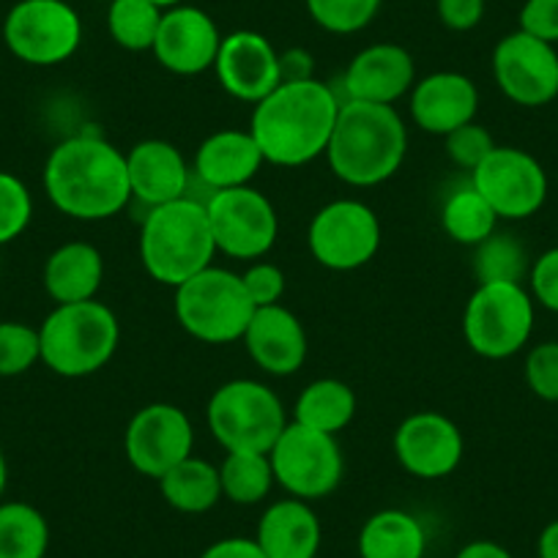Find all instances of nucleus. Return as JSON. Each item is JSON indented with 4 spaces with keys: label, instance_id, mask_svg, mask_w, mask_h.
I'll return each instance as SVG.
<instances>
[{
    "label": "nucleus",
    "instance_id": "obj_47",
    "mask_svg": "<svg viewBox=\"0 0 558 558\" xmlns=\"http://www.w3.org/2000/svg\"><path fill=\"white\" fill-rule=\"evenodd\" d=\"M7 482H9V465L3 452H0V498H3V490H7Z\"/></svg>",
    "mask_w": 558,
    "mask_h": 558
},
{
    "label": "nucleus",
    "instance_id": "obj_30",
    "mask_svg": "<svg viewBox=\"0 0 558 558\" xmlns=\"http://www.w3.org/2000/svg\"><path fill=\"white\" fill-rule=\"evenodd\" d=\"M50 525L25 501L0 504V558H45Z\"/></svg>",
    "mask_w": 558,
    "mask_h": 558
},
{
    "label": "nucleus",
    "instance_id": "obj_5",
    "mask_svg": "<svg viewBox=\"0 0 558 558\" xmlns=\"http://www.w3.org/2000/svg\"><path fill=\"white\" fill-rule=\"evenodd\" d=\"M41 362L61 378H88L107 367L121 342V324L105 302L56 304L39 326Z\"/></svg>",
    "mask_w": 558,
    "mask_h": 558
},
{
    "label": "nucleus",
    "instance_id": "obj_39",
    "mask_svg": "<svg viewBox=\"0 0 558 558\" xmlns=\"http://www.w3.org/2000/svg\"><path fill=\"white\" fill-rule=\"evenodd\" d=\"M241 282H244L255 310L271 307V304H279L282 296H286V271H282L277 263L255 260L244 274H241Z\"/></svg>",
    "mask_w": 558,
    "mask_h": 558
},
{
    "label": "nucleus",
    "instance_id": "obj_41",
    "mask_svg": "<svg viewBox=\"0 0 558 558\" xmlns=\"http://www.w3.org/2000/svg\"><path fill=\"white\" fill-rule=\"evenodd\" d=\"M518 31L547 45H558V0H525Z\"/></svg>",
    "mask_w": 558,
    "mask_h": 558
},
{
    "label": "nucleus",
    "instance_id": "obj_12",
    "mask_svg": "<svg viewBox=\"0 0 558 558\" xmlns=\"http://www.w3.org/2000/svg\"><path fill=\"white\" fill-rule=\"evenodd\" d=\"M206 214L217 252L233 260L255 263L277 244V208L255 186L214 192L206 201Z\"/></svg>",
    "mask_w": 558,
    "mask_h": 558
},
{
    "label": "nucleus",
    "instance_id": "obj_32",
    "mask_svg": "<svg viewBox=\"0 0 558 558\" xmlns=\"http://www.w3.org/2000/svg\"><path fill=\"white\" fill-rule=\"evenodd\" d=\"M162 14V9L148 3V0H112L110 9H107V31L121 50H154Z\"/></svg>",
    "mask_w": 558,
    "mask_h": 558
},
{
    "label": "nucleus",
    "instance_id": "obj_7",
    "mask_svg": "<svg viewBox=\"0 0 558 558\" xmlns=\"http://www.w3.org/2000/svg\"><path fill=\"white\" fill-rule=\"evenodd\" d=\"M206 422L225 452L268 454L288 427V413L277 391L266 384L235 378L214 391Z\"/></svg>",
    "mask_w": 558,
    "mask_h": 558
},
{
    "label": "nucleus",
    "instance_id": "obj_31",
    "mask_svg": "<svg viewBox=\"0 0 558 558\" xmlns=\"http://www.w3.org/2000/svg\"><path fill=\"white\" fill-rule=\"evenodd\" d=\"M219 482H222V498L241 507L260 504L277 485L271 460L260 452H225Z\"/></svg>",
    "mask_w": 558,
    "mask_h": 558
},
{
    "label": "nucleus",
    "instance_id": "obj_10",
    "mask_svg": "<svg viewBox=\"0 0 558 558\" xmlns=\"http://www.w3.org/2000/svg\"><path fill=\"white\" fill-rule=\"evenodd\" d=\"M3 41L28 66H58L83 45V20L66 0H20L7 14Z\"/></svg>",
    "mask_w": 558,
    "mask_h": 558
},
{
    "label": "nucleus",
    "instance_id": "obj_26",
    "mask_svg": "<svg viewBox=\"0 0 558 558\" xmlns=\"http://www.w3.org/2000/svg\"><path fill=\"white\" fill-rule=\"evenodd\" d=\"M359 558H425L427 531L405 509H380L359 531Z\"/></svg>",
    "mask_w": 558,
    "mask_h": 558
},
{
    "label": "nucleus",
    "instance_id": "obj_46",
    "mask_svg": "<svg viewBox=\"0 0 558 558\" xmlns=\"http://www.w3.org/2000/svg\"><path fill=\"white\" fill-rule=\"evenodd\" d=\"M536 553H539V558H558V520H553V523L542 529Z\"/></svg>",
    "mask_w": 558,
    "mask_h": 558
},
{
    "label": "nucleus",
    "instance_id": "obj_42",
    "mask_svg": "<svg viewBox=\"0 0 558 558\" xmlns=\"http://www.w3.org/2000/svg\"><path fill=\"white\" fill-rule=\"evenodd\" d=\"M438 20L454 34L474 31L485 17V0H438Z\"/></svg>",
    "mask_w": 558,
    "mask_h": 558
},
{
    "label": "nucleus",
    "instance_id": "obj_36",
    "mask_svg": "<svg viewBox=\"0 0 558 558\" xmlns=\"http://www.w3.org/2000/svg\"><path fill=\"white\" fill-rule=\"evenodd\" d=\"M34 217V197L17 175L0 170V246L20 239Z\"/></svg>",
    "mask_w": 558,
    "mask_h": 558
},
{
    "label": "nucleus",
    "instance_id": "obj_13",
    "mask_svg": "<svg viewBox=\"0 0 558 558\" xmlns=\"http://www.w3.org/2000/svg\"><path fill=\"white\" fill-rule=\"evenodd\" d=\"M471 184L490 203L498 219H529L545 206L547 173L539 159L514 146H496L471 173Z\"/></svg>",
    "mask_w": 558,
    "mask_h": 558
},
{
    "label": "nucleus",
    "instance_id": "obj_14",
    "mask_svg": "<svg viewBox=\"0 0 558 558\" xmlns=\"http://www.w3.org/2000/svg\"><path fill=\"white\" fill-rule=\"evenodd\" d=\"M195 449V427L179 405L151 402L129 418L123 433V452L137 474L159 476L186 460Z\"/></svg>",
    "mask_w": 558,
    "mask_h": 558
},
{
    "label": "nucleus",
    "instance_id": "obj_37",
    "mask_svg": "<svg viewBox=\"0 0 558 558\" xmlns=\"http://www.w3.org/2000/svg\"><path fill=\"white\" fill-rule=\"evenodd\" d=\"M444 146H447V157L452 159L460 170L474 173V170L490 157V151L496 148V140H493V134L487 132L482 123L471 121L465 123V126L454 129L452 134H447V137H444Z\"/></svg>",
    "mask_w": 558,
    "mask_h": 558
},
{
    "label": "nucleus",
    "instance_id": "obj_43",
    "mask_svg": "<svg viewBox=\"0 0 558 558\" xmlns=\"http://www.w3.org/2000/svg\"><path fill=\"white\" fill-rule=\"evenodd\" d=\"M201 558H268L260 550L255 539H246V536H228V539H219L214 545H208L201 553Z\"/></svg>",
    "mask_w": 558,
    "mask_h": 558
},
{
    "label": "nucleus",
    "instance_id": "obj_35",
    "mask_svg": "<svg viewBox=\"0 0 558 558\" xmlns=\"http://www.w3.org/2000/svg\"><path fill=\"white\" fill-rule=\"evenodd\" d=\"M41 362L39 329L20 320H3L0 324V378L23 375Z\"/></svg>",
    "mask_w": 558,
    "mask_h": 558
},
{
    "label": "nucleus",
    "instance_id": "obj_15",
    "mask_svg": "<svg viewBox=\"0 0 558 558\" xmlns=\"http://www.w3.org/2000/svg\"><path fill=\"white\" fill-rule=\"evenodd\" d=\"M493 77L501 94L520 107H545L558 96L556 45L514 31L493 50Z\"/></svg>",
    "mask_w": 558,
    "mask_h": 558
},
{
    "label": "nucleus",
    "instance_id": "obj_48",
    "mask_svg": "<svg viewBox=\"0 0 558 558\" xmlns=\"http://www.w3.org/2000/svg\"><path fill=\"white\" fill-rule=\"evenodd\" d=\"M148 3H154V7H159V9H162V12H168V9L181 7L184 0H148Z\"/></svg>",
    "mask_w": 558,
    "mask_h": 558
},
{
    "label": "nucleus",
    "instance_id": "obj_19",
    "mask_svg": "<svg viewBox=\"0 0 558 558\" xmlns=\"http://www.w3.org/2000/svg\"><path fill=\"white\" fill-rule=\"evenodd\" d=\"M126 173L132 201L157 208L190 197L192 168L170 140H140L126 154Z\"/></svg>",
    "mask_w": 558,
    "mask_h": 558
},
{
    "label": "nucleus",
    "instance_id": "obj_18",
    "mask_svg": "<svg viewBox=\"0 0 558 558\" xmlns=\"http://www.w3.org/2000/svg\"><path fill=\"white\" fill-rule=\"evenodd\" d=\"M214 72L225 94L250 105L266 99L282 83L277 47L257 31H235L222 36Z\"/></svg>",
    "mask_w": 558,
    "mask_h": 558
},
{
    "label": "nucleus",
    "instance_id": "obj_8",
    "mask_svg": "<svg viewBox=\"0 0 558 558\" xmlns=\"http://www.w3.org/2000/svg\"><path fill=\"white\" fill-rule=\"evenodd\" d=\"M534 299L520 282H476L463 313L471 351L490 362L514 356L534 335Z\"/></svg>",
    "mask_w": 558,
    "mask_h": 558
},
{
    "label": "nucleus",
    "instance_id": "obj_23",
    "mask_svg": "<svg viewBox=\"0 0 558 558\" xmlns=\"http://www.w3.org/2000/svg\"><path fill=\"white\" fill-rule=\"evenodd\" d=\"M266 165L255 137L241 129H219L208 134L195 151L192 179L208 190V195L235 186H250L252 179Z\"/></svg>",
    "mask_w": 558,
    "mask_h": 558
},
{
    "label": "nucleus",
    "instance_id": "obj_3",
    "mask_svg": "<svg viewBox=\"0 0 558 558\" xmlns=\"http://www.w3.org/2000/svg\"><path fill=\"white\" fill-rule=\"evenodd\" d=\"M408 154V126L395 105L345 99L340 105L326 159L342 184L369 190L389 181Z\"/></svg>",
    "mask_w": 558,
    "mask_h": 558
},
{
    "label": "nucleus",
    "instance_id": "obj_20",
    "mask_svg": "<svg viewBox=\"0 0 558 558\" xmlns=\"http://www.w3.org/2000/svg\"><path fill=\"white\" fill-rule=\"evenodd\" d=\"M241 340L252 362L277 378L299 373L307 362L310 342L304 324L282 304L257 307Z\"/></svg>",
    "mask_w": 558,
    "mask_h": 558
},
{
    "label": "nucleus",
    "instance_id": "obj_6",
    "mask_svg": "<svg viewBox=\"0 0 558 558\" xmlns=\"http://www.w3.org/2000/svg\"><path fill=\"white\" fill-rule=\"evenodd\" d=\"M173 291L175 320L192 340L206 345H228L241 340L255 315V304L241 282V274L214 263Z\"/></svg>",
    "mask_w": 558,
    "mask_h": 558
},
{
    "label": "nucleus",
    "instance_id": "obj_25",
    "mask_svg": "<svg viewBox=\"0 0 558 558\" xmlns=\"http://www.w3.org/2000/svg\"><path fill=\"white\" fill-rule=\"evenodd\" d=\"M105 279V257L88 241L61 244L45 263V291L56 304L96 299Z\"/></svg>",
    "mask_w": 558,
    "mask_h": 558
},
{
    "label": "nucleus",
    "instance_id": "obj_44",
    "mask_svg": "<svg viewBox=\"0 0 558 558\" xmlns=\"http://www.w3.org/2000/svg\"><path fill=\"white\" fill-rule=\"evenodd\" d=\"M279 72H282V83H296V80H313V56L307 50L279 52Z\"/></svg>",
    "mask_w": 558,
    "mask_h": 558
},
{
    "label": "nucleus",
    "instance_id": "obj_4",
    "mask_svg": "<svg viewBox=\"0 0 558 558\" xmlns=\"http://www.w3.org/2000/svg\"><path fill=\"white\" fill-rule=\"evenodd\" d=\"M217 255L206 203L195 197L148 208L140 225V263L159 286L179 288Z\"/></svg>",
    "mask_w": 558,
    "mask_h": 558
},
{
    "label": "nucleus",
    "instance_id": "obj_16",
    "mask_svg": "<svg viewBox=\"0 0 558 558\" xmlns=\"http://www.w3.org/2000/svg\"><path fill=\"white\" fill-rule=\"evenodd\" d=\"M465 441L454 418L441 411H416L395 430L397 463L416 480H444L463 460Z\"/></svg>",
    "mask_w": 558,
    "mask_h": 558
},
{
    "label": "nucleus",
    "instance_id": "obj_27",
    "mask_svg": "<svg viewBox=\"0 0 558 558\" xmlns=\"http://www.w3.org/2000/svg\"><path fill=\"white\" fill-rule=\"evenodd\" d=\"M356 405V395L345 380L318 378L304 386L302 395H299L296 408H293V422L310 427V430L337 436L353 422Z\"/></svg>",
    "mask_w": 558,
    "mask_h": 558
},
{
    "label": "nucleus",
    "instance_id": "obj_34",
    "mask_svg": "<svg viewBox=\"0 0 558 558\" xmlns=\"http://www.w3.org/2000/svg\"><path fill=\"white\" fill-rule=\"evenodd\" d=\"M313 23L329 34H359L375 20L380 0H304Z\"/></svg>",
    "mask_w": 558,
    "mask_h": 558
},
{
    "label": "nucleus",
    "instance_id": "obj_17",
    "mask_svg": "<svg viewBox=\"0 0 558 558\" xmlns=\"http://www.w3.org/2000/svg\"><path fill=\"white\" fill-rule=\"evenodd\" d=\"M219 45H222V34L211 14L181 3L162 14V25H159L151 52L159 66L168 69L170 74L197 77V74L214 69Z\"/></svg>",
    "mask_w": 558,
    "mask_h": 558
},
{
    "label": "nucleus",
    "instance_id": "obj_28",
    "mask_svg": "<svg viewBox=\"0 0 558 558\" xmlns=\"http://www.w3.org/2000/svg\"><path fill=\"white\" fill-rule=\"evenodd\" d=\"M159 493L173 509L184 514H203L214 509L222 498V482H219V465L208 463L206 458L190 454L179 465L159 476Z\"/></svg>",
    "mask_w": 558,
    "mask_h": 558
},
{
    "label": "nucleus",
    "instance_id": "obj_40",
    "mask_svg": "<svg viewBox=\"0 0 558 558\" xmlns=\"http://www.w3.org/2000/svg\"><path fill=\"white\" fill-rule=\"evenodd\" d=\"M529 293L536 304L558 313V246L542 252L529 271Z\"/></svg>",
    "mask_w": 558,
    "mask_h": 558
},
{
    "label": "nucleus",
    "instance_id": "obj_1",
    "mask_svg": "<svg viewBox=\"0 0 558 558\" xmlns=\"http://www.w3.org/2000/svg\"><path fill=\"white\" fill-rule=\"evenodd\" d=\"M52 206L80 222H101L132 203L126 154L96 132L61 140L45 162Z\"/></svg>",
    "mask_w": 558,
    "mask_h": 558
},
{
    "label": "nucleus",
    "instance_id": "obj_9",
    "mask_svg": "<svg viewBox=\"0 0 558 558\" xmlns=\"http://www.w3.org/2000/svg\"><path fill=\"white\" fill-rule=\"evenodd\" d=\"M268 460L277 485L302 501L331 496L345 474V458L337 436L310 430L299 422H288Z\"/></svg>",
    "mask_w": 558,
    "mask_h": 558
},
{
    "label": "nucleus",
    "instance_id": "obj_29",
    "mask_svg": "<svg viewBox=\"0 0 558 558\" xmlns=\"http://www.w3.org/2000/svg\"><path fill=\"white\" fill-rule=\"evenodd\" d=\"M441 228L452 241L463 246H476L498 230V214L490 203L476 192V186L465 184L449 192L441 208Z\"/></svg>",
    "mask_w": 558,
    "mask_h": 558
},
{
    "label": "nucleus",
    "instance_id": "obj_2",
    "mask_svg": "<svg viewBox=\"0 0 558 558\" xmlns=\"http://www.w3.org/2000/svg\"><path fill=\"white\" fill-rule=\"evenodd\" d=\"M342 99L320 80L279 83L252 110L250 134L263 159L279 168H302L326 157Z\"/></svg>",
    "mask_w": 558,
    "mask_h": 558
},
{
    "label": "nucleus",
    "instance_id": "obj_11",
    "mask_svg": "<svg viewBox=\"0 0 558 558\" xmlns=\"http://www.w3.org/2000/svg\"><path fill=\"white\" fill-rule=\"evenodd\" d=\"M315 263L329 271H356L380 250V219L367 203L342 197L318 208L307 228Z\"/></svg>",
    "mask_w": 558,
    "mask_h": 558
},
{
    "label": "nucleus",
    "instance_id": "obj_38",
    "mask_svg": "<svg viewBox=\"0 0 558 558\" xmlns=\"http://www.w3.org/2000/svg\"><path fill=\"white\" fill-rule=\"evenodd\" d=\"M525 384L539 400L558 402V340L539 342L525 356Z\"/></svg>",
    "mask_w": 558,
    "mask_h": 558
},
{
    "label": "nucleus",
    "instance_id": "obj_22",
    "mask_svg": "<svg viewBox=\"0 0 558 558\" xmlns=\"http://www.w3.org/2000/svg\"><path fill=\"white\" fill-rule=\"evenodd\" d=\"M411 118L422 132L447 137L454 129L476 121L480 90L460 72H436L416 80L411 88Z\"/></svg>",
    "mask_w": 558,
    "mask_h": 558
},
{
    "label": "nucleus",
    "instance_id": "obj_21",
    "mask_svg": "<svg viewBox=\"0 0 558 558\" xmlns=\"http://www.w3.org/2000/svg\"><path fill=\"white\" fill-rule=\"evenodd\" d=\"M413 85H416L413 56L405 47L389 41L356 52L342 77L348 99L369 101V105H395L411 94Z\"/></svg>",
    "mask_w": 558,
    "mask_h": 558
},
{
    "label": "nucleus",
    "instance_id": "obj_33",
    "mask_svg": "<svg viewBox=\"0 0 558 558\" xmlns=\"http://www.w3.org/2000/svg\"><path fill=\"white\" fill-rule=\"evenodd\" d=\"M476 282H520L529 277L531 260L525 246L512 233L496 230L482 244L474 246Z\"/></svg>",
    "mask_w": 558,
    "mask_h": 558
},
{
    "label": "nucleus",
    "instance_id": "obj_45",
    "mask_svg": "<svg viewBox=\"0 0 558 558\" xmlns=\"http://www.w3.org/2000/svg\"><path fill=\"white\" fill-rule=\"evenodd\" d=\"M454 558H514V556L507 550V547L498 545V542L476 539V542H469V545L460 547L458 556Z\"/></svg>",
    "mask_w": 558,
    "mask_h": 558
},
{
    "label": "nucleus",
    "instance_id": "obj_24",
    "mask_svg": "<svg viewBox=\"0 0 558 558\" xmlns=\"http://www.w3.org/2000/svg\"><path fill=\"white\" fill-rule=\"evenodd\" d=\"M324 539V529L302 498H279L257 520L255 542L268 558H315Z\"/></svg>",
    "mask_w": 558,
    "mask_h": 558
}]
</instances>
